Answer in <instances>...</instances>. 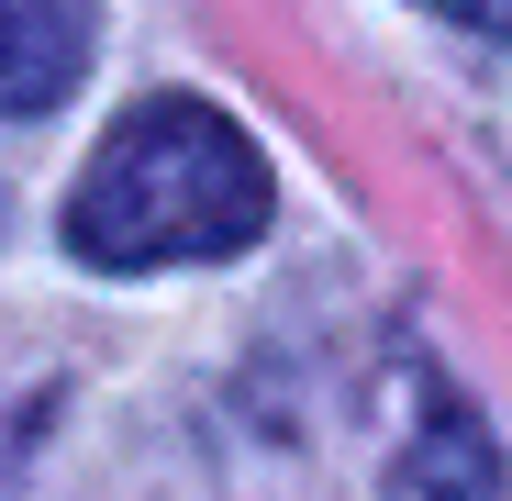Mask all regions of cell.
Masks as SVG:
<instances>
[{
  "mask_svg": "<svg viewBox=\"0 0 512 501\" xmlns=\"http://www.w3.org/2000/svg\"><path fill=\"white\" fill-rule=\"evenodd\" d=\"M268 212L279 190H268L256 134L190 90H167L101 134L90 179L67 190V245L90 268H201V257H245Z\"/></svg>",
  "mask_w": 512,
  "mask_h": 501,
  "instance_id": "cell-1",
  "label": "cell"
},
{
  "mask_svg": "<svg viewBox=\"0 0 512 501\" xmlns=\"http://www.w3.org/2000/svg\"><path fill=\"white\" fill-rule=\"evenodd\" d=\"M90 34H101L90 0H0V123L56 112L90 67Z\"/></svg>",
  "mask_w": 512,
  "mask_h": 501,
  "instance_id": "cell-2",
  "label": "cell"
},
{
  "mask_svg": "<svg viewBox=\"0 0 512 501\" xmlns=\"http://www.w3.org/2000/svg\"><path fill=\"white\" fill-rule=\"evenodd\" d=\"M390 501H501V457L479 435V412H457V401L423 412L401 468H390Z\"/></svg>",
  "mask_w": 512,
  "mask_h": 501,
  "instance_id": "cell-3",
  "label": "cell"
},
{
  "mask_svg": "<svg viewBox=\"0 0 512 501\" xmlns=\"http://www.w3.org/2000/svg\"><path fill=\"white\" fill-rule=\"evenodd\" d=\"M423 12H446V23H468V34H512V0H423Z\"/></svg>",
  "mask_w": 512,
  "mask_h": 501,
  "instance_id": "cell-4",
  "label": "cell"
}]
</instances>
